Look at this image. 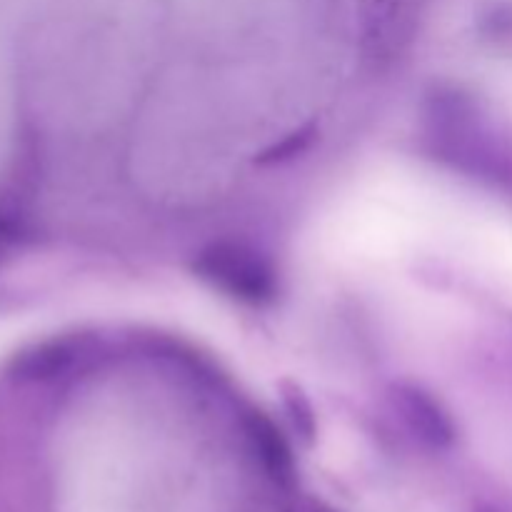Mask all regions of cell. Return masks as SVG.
Returning <instances> with one entry per match:
<instances>
[{
	"label": "cell",
	"mask_w": 512,
	"mask_h": 512,
	"mask_svg": "<svg viewBox=\"0 0 512 512\" xmlns=\"http://www.w3.org/2000/svg\"><path fill=\"white\" fill-rule=\"evenodd\" d=\"M245 433H248L250 448H253L255 458L260 460L265 473L278 485L288 488L295 478V460L293 450H290L288 440L280 433L278 425L268 415L253 413L245 423Z\"/></svg>",
	"instance_id": "cell-4"
},
{
	"label": "cell",
	"mask_w": 512,
	"mask_h": 512,
	"mask_svg": "<svg viewBox=\"0 0 512 512\" xmlns=\"http://www.w3.org/2000/svg\"><path fill=\"white\" fill-rule=\"evenodd\" d=\"M193 270L210 288L250 308H265L278 298V270L268 255L248 243L220 240L205 245Z\"/></svg>",
	"instance_id": "cell-2"
},
{
	"label": "cell",
	"mask_w": 512,
	"mask_h": 512,
	"mask_svg": "<svg viewBox=\"0 0 512 512\" xmlns=\"http://www.w3.org/2000/svg\"><path fill=\"white\" fill-rule=\"evenodd\" d=\"M475 512H500V510L490 508V505H480V508H478V510H475Z\"/></svg>",
	"instance_id": "cell-6"
},
{
	"label": "cell",
	"mask_w": 512,
	"mask_h": 512,
	"mask_svg": "<svg viewBox=\"0 0 512 512\" xmlns=\"http://www.w3.org/2000/svg\"><path fill=\"white\" fill-rule=\"evenodd\" d=\"M425 135L445 163L465 173L495 175L503 170L493 133L473 95L458 88L438 90L425 108Z\"/></svg>",
	"instance_id": "cell-1"
},
{
	"label": "cell",
	"mask_w": 512,
	"mask_h": 512,
	"mask_svg": "<svg viewBox=\"0 0 512 512\" xmlns=\"http://www.w3.org/2000/svg\"><path fill=\"white\" fill-rule=\"evenodd\" d=\"M285 405H288L290 418L295 420V428H298L305 438H313L315 418H313V410H310L308 398L303 395V390L298 388L288 390V393H285Z\"/></svg>",
	"instance_id": "cell-5"
},
{
	"label": "cell",
	"mask_w": 512,
	"mask_h": 512,
	"mask_svg": "<svg viewBox=\"0 0 512 512\" xmlns=\"http://www.w3.org/2000/svg\"><path fill=\"white\" fill-rule=\"evenodd\" d=\"M395 413L403 420L410 435L433 450H448L455 443V420L443 405V400L435 398L430 390L413 383L395 385L390 393Z\"/></svg>",
	"instance_id": "cell-3"
}]
</instances>
